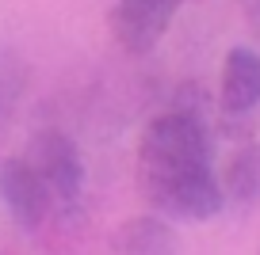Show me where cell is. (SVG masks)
I'll return each mask as SVG.
<instances>
[{
    "label": "cell",
    "mask_w": 260,
    "mask_h": 255,
    "mask_svg": "<svg viewBox=\"0 0 260 255\" xmlns=\"http://www.w3.org/2000/svg\"><path fill=\"white\" fill-rule=\"evenodd\" d=\"M138 191L153 209L180 221H211L226 209L214 145L199 111L157 114L138 141Z\"/></svg>",
    "instance_id": "obj_1"
},
{
    "label": "cell",
    "mask_w": 260,
    "mask_h": 255,
    "mask_svg": "<svg viewBox=\"0 0 260 255\" xmlns=\"http://www.w3.org/2000/svg\"><path fill=\"white\" fill-rule=\"evenodd\" d=\"M27 164L35 167L46 183L54 209H77L84 198V160L77 152L73 137L61 130H39L27 141Z\"/></svg>",
    "instance_id": "obj_2"
},
{
    "label": "cell",
    "mask_w": 260,
    "mask_h": 255,
    "mask_svg": "<svg viewBox=\"0 0 260 255\" xmlns=\"http://www.w3.org/2000/svg\"><path fill=\"white\" fill-rule=\"evenodd\" d=\"M184 0H119L107 16L115 42L126 54H149L172 27Z\"/></svg>",
    "instance_id": "obj_3"
},
{
    "label": "cell",
    "mask_w": 260,
    "mask_h": 255,
    "mask_svg": "<svg viewBox=\"0 0 260 255\" xmlns=\"http://www.w3.org/2000/svg\"><path fill=\"white\" fill-rule=\"evenodd\" d=\"M0 202L12 214V221L27 232H35L50 217V209H54V198H50L42 176L23 156L0 160Z\"/></svg>",
    "instance_id": "obj_4"
},
{
    "label": "cell",
    "mask_w": 260,
    "mask_h": 255,
    "mask_svg": "<svg viewBox=\"0 0 260 255\" xmlns=\"http://www.w3.org/2000/svg\"><path fill=\"white\" fill-rule=\"evenodd\" d=\"M260 107V54L249 46H234L222 65V111L252 114Z\"/></svg>",
    "instance_id": "obj_5"
},
{
    "label": "cell",
    "mask_w": 260,
    "mask_h": 255,
    "mask_svg": "<svg viewBox=\"0 0 260 255\" xmlns=\"http://www.w3.org/2000/svg\"><path fill=\"white\" fill-rule=\"evenodd\" d=\"M111 255H180L176 232L161 217H130L115 229Z\"/></svg>",
    "instance_id": "obj_6"
},
{
    "label": "cell",
    "mask_w": 260,
    "mask_h": 255,
    "mask_svg": "<svg viewBox=\"0 0 260 255\" xmlns=\"http://www.w3.org/2000/svg\"><path fill=\"white\" fill-rule=\"evenodd\" d=\"M222 194L230 206L252 209L260 202V141H245L222 172Z\"/></svg>",
    "instance_id": "obj_7"
},
{
    "label": "cell",
    "mask_w": 260,
    "mask_h": 255,
    "mask_svg": "<svg viewBox=\"0 0 260 255\" xmlns=\"http://www.w3.org/2000/svg\"><path fill=\"white\" fill-rule=\"evenodd\" d=\"M27 84H31V65H27V57L19 54V50H12V46H0V141L8 134L19 103H23Z\"/></svg>",
    "instance_id": "obj_8"
}]
</instances>
